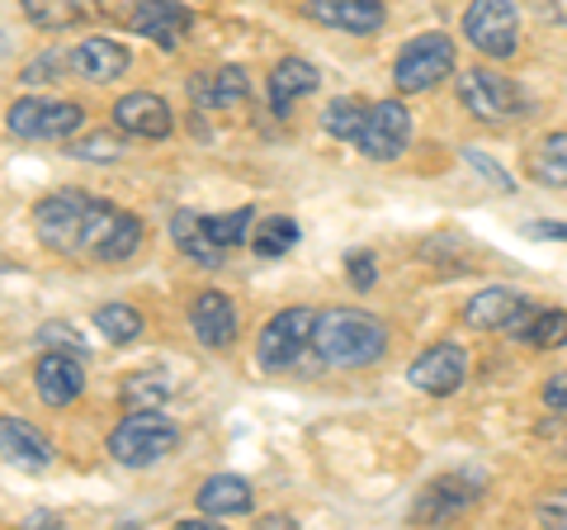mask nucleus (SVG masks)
I'll return each instance as SVG.
<instances>
[{"mask_svg":"<svg viewBox=\"0 0 567 530\" xmlns=\"http://www.w3.org/2000/svg\"><path fill=\"white\" fill-rule=\"evenodd\" d=\"M189 332L199 337V346L227 350V346L237 342V308H233V298H227L223 289L194 294V304H189Z\"/></svg>","mask_w":567,"mask_h":530,"instance_id":"4468645a","label":"nucleus"},{"mask_svg":"<svg viewBox=\"0 0 567 530\" xmlns=\"http://www.w3.org/2000/svg\"><path fill=\"white\" fill-rule=\"evenodd\" d=\"M312 327H317V313L312 308H284L275 313L270 323L260 327V342H256V360L265 375H284L303 360V350L312 346Z\"/></svg>","mask_w":567,"mask_h":530,"instance_id":"39448f33","label":"nucleus"},{"mask_svg":"<svg viewBox=\"0 0 567 530\" xmlns=\"http://www.w3.org/2000/svg\"><path fill=\"white\" fill-rule=\"evenodd\" d=\"M128 29L156 48H181L185 33L194 29V14L181 0H137L128 10Z\"/></svg>","mask_w":567,"mask_h":530,"instance_id":"ddd939ff","label":"nucleus"},{"mask_svg":"<svg viewBox=\"0 0 567 530\" xmlns=\"http://www.w3.org/2000/svg\"><path fill=\"white\" fill-rule=\"evenodd\" d=\"M189 95L199 110H241L251 100V77L241 67H218L208 77H194L189 81Z\"/></svg>","mask_w":567,"mask_h":530,"instance_id":"412c9836","label":"nucleus"},{"mask_svg":"<svg viewBox=\"0 0 567 530\" xmlns=\"http://www.w3.org/2000/svg\"><path fill=\"white\" fill-rule=\"evenodd\" d=\"M464 39L483 58H511L520 48V10L516 0H473L464 10Z\"/></svg>","mask_w":567,"mask_h":530,"instance_id":"6e6552de","label":"nucleus"},{"mask_svg":"<svg viewBox=\"0 0 567 530\" xmlns=\"http://www.w3.org/2000/svg\"><path fill=\"white\" fill-rule=\"evenodd\" d=\"M62 152L71 156V162H118V156H123L114 133H91V137H81V143H71Z\"/></svg>","mask_w":567,"mask_h":530,"instance_id":"473e14b6","label":"nucleus"},{"mask_svg":"<svg viewBox=\"0 0 567 530\" xmlns=\"http://www.w3.org/2000/svg\"><path fill=\"white\" fill-rule=\"evenodd\" d=\"M406 143H412V110H406L402 100L369 104L364 129H360V137H354L360 156H369V162H398V156L406 152Z\"/></svg>","mask_w":567,"mask_h":530,"instance_id":"1a4fd4ad","label":"nucleus"},{"mask_svg":"<svg viewBox=\"0 0 567 530\" xmlns=\"http://www.w3.org/2000/svg\"><path fill=\"white\" fill-rule=\"evenodd\" d=\"M406 379H412L421 394H431V398H450V394H458V388H464V379H468V356H464L458 346L440 342V346L421 350V356L406 365Z\"/></svg>","mask_w":567,"mask_h":530,"instance_id":"f8f14e48","label":"nucleus"},{"mask_svg":"<svg viewBox=\"0 0 567 530\" xmlns=\"http://www.w3.org/2000/svg\"><path fill=\"white\" fill-rule=\"evenodd\" d=\"M346 279H350V285L354 289H374V279H379V271H374V256H369V252H350L346 256Z\"/></svg>","mask_w":567,"mask_h":530,"instance_id":"c9c22d12","label":"nucleus"},{"mask_svg":"<svg viewBox=\"0 0 567 530\" xmlns=\"http://www.w3.org/2000/svg\"><path fill=\"white\" fill-rule=\"evenodd\" d=\"M6 52H10V39H6V33H0V58H6Z\"/></svg>","mask_w":567,"mask_h":530,"instance_id":"37998d69","label":"nucleus"},{"mask_svg":"<svg viewBox=\"0 0 567 530\" xmlns=\"http://www.w3.org/2000/svg\"><path fill=\"white\" fill-rule=\"evenodd\" d=\"M194 502H199L204 517H246V511L256 507V492L251 483L241 479V473H213V479L199 483V492H194Z\"/></svg>","mask_w":567,"mask_h":530,"instance_id":"aec40b11","label":"nucleus"},{"mask_svg":"<svg viewBox=\"0 0 567 530\" xmlns=\"http://www.w3.org/2000/svg\"><path fill=\"white\" fill-rule=\"evenodd\" d=\"M0 455L20 469H48L52 459H58L52 440L24 417H0Z\"/></svg>","mask_w":567,"mask_h":530,"instance_id":"f3484780","label":"nucleus"},{"mask_svg":"<svg viewBox=\"0 0 567 530\" xmlns=\"http://www.w3.org/2000/svg\"><path fill=\"white\" fill-rule=\"evenodd\" d=\"M544 436H558L563 440V455H567V431H563V421H554V427H539Z\"/></svg>","mask_w":567,"mask_h":530,"instance_id":"a19ab883","label":"nucleus"},{"mask_svg":"<svg viewBox=\"0 0 567 530\" xmlns=\"http://www.w3.org/2000/svg\"><path fill=\"white\" fill-rule=\"evenodd\" d=\"M458 100H464V110L483 123H511V119L529 114V100H525L520 85H511L496 72H483V67L458 72Z\"/></svg>","mask_w":567,"mask_h":530,"instance_id":"0eeeda50","label":"nucleus"},{"mask_svg":"<svg viewBox=\"0 0 567 530\" xmlns=\"http://www.w3.org/2000/svg\"><path fill=\"white\" fill-rule=\"evenodd\" d=\"M312 350L331 369H369L374 360H383L388 327L364 308H327L317 313Z\"/></svg>","mask_w":567,"mask_h":530,"instance_id":"f03ea898","label":"nucleus"},{"mask_svg":"<svg viewBox=\"0 0 567 530\" xmlns=\"http://www.w3.org/2000/svg\"><path fill=\"white\" fill-rule=\"evenodd\" d=\"M458 156H464V162H468V166H473L477 175H483V181H487L492 190H516V175H511V171H502V166L492 162V156H483L477 147H464Z\"/></svg>","mask_w":567,"mask_h":530,"instance_id":"72a5a7b5","label":"nucleus"},{"mask_svg":"<svg viewBox=\"0 0 567 530\" xmlns=\"http://www.w3.org/2000/svg\"><path fill=\"white\" fill-rule=\"evenodd\" d=\"M52 521H58L52 511H33V517H29V526H52Z\"/></svg>","mask_w":567,"mask_h":530,"instance_id":"79ce46f5","label":"nucleus"},{"mask_svg":"<svg viewBox=\"0 0 567 530\" xmlns=\"http://www.w3.org/2000/svg\"><path fill=\"white\" fill-rule=\"evenodd\" d=\"M114 218L118 208L110 200H95V194L81 190H58L33 208V233L58 256H95L100 242L110 237Z\"/></svg>","mask_w":567,"mask_h":530,"instance_id":"f257e3e1","label":"nucleus"},{"mask_svg":"<svg viewBox=\"0 0 567 530\" xmlns=\"http://www.w3.org/2000/svg\"><path fill=\"white\" fill-rule=\"evenodd\" d=\"M114 123L128 137H147V143H162V137H171L175 129V114H171V104L162 95H152V91H133V95H123L114 104Z\"/></svg>","mask_w":567,"mask_h":530,"instance_id":"2eb2a0df","label":"nucleus"},{"mask_svg":"<svg viewBox=\"0 0 567 530\" xmlns=\"http://www.w3.org/2000/svg\"><path fill=\"white\" fill-rule=\"evenodd\" d=\"M308 14L327 29L354 33V39H369V33H379L388 24L383 0H308Z\"/></svg>","mask_w":567,"mask_h":530,"instance_id":"dca6fc26","label":"nucleus"},{"mask_svg":"<svg viewBox=\"0 0 567 530\" xmlns=\"http://www.w3.org/2000/svg\"><path fill=\"white\" fill-rule=\"evenodd\" d=\"M204 227L208 237L223 246V252H233V246H241L246 237L256 233V208H233V214H204Z\"/></svg>","mask_w":567,"mask_h":530,"instance_id":"7c9ffc66","label":"nucleus"},{"mask_svg":"<svg viewBox=\"0 0 567 530\" xmlns=\"http://www.w3.org/2000/svg\"><path fill=\"white\" fill-rule=\"evenodd\" d=\"M33 388H39L43 408H71L85 394V365L76 350H58L48 346L39 365H33Z\"/></svg>","mask_w":567,"mask_h":530,"instance_id":"9b49d317","label":"nucleus"},{"mask_svg":"<svg viewBox=\"0 0 567 530\" xmlns=\"http://www.w3.org/2000/svg\"><path fill=\"white\" fill-rule=\"evenodd\" d=\"M445 77H454V43L445 39V33H416V39L406 43L398 52V62H393L398 95L435 91Z\"/></svg>","mask_w":567,"mask_h":530,"instance_id":"20e7f679","label":"nucleus"},{"mask_svg":"<svg viewBox=\"0 0 567 530\" xmlns=\"http://www.w3.org/2000/svg\"><path fill=\"white\" fill-rule=\"evenodd\" d=\"M317 85H322V72H317L308 58H284L275 72H270V110L284 119V114L293 110V100L312 95Z\"/></svg>","mask_w":567,"mask_h":530,"instance_id":"5701e85b","label":"nucleus"},{"mask_svg":"<svg viewBox=\"0 0 567 530\" xmlns=\"http://www.w3.org/2000/svg\"><path fill=\"white\" fill-rule=\"evenodd\" d=\"M128 62H133V52L123 48V43H114V39H85V43H76L71 48V58H66V67L76 77H85V81H118L123 72H128Z\"/></svg>","mask_w":567,"mask_h":530,"instance_id":"6ab92c4d","label":"nucleus"},{"mask_svg":"<svg viewBox=\"0 0 567 530\" xmlns=\"http://www.w3.org/2000/svg\"><path fill=\"white\" fill-rule=\"evenodd\" d=\"M85 123V110L76 100H14L6 114V129L14 137H29V143H66Z\"/></svg>","mask_w":567,"mask_h":530,"instance_id":"423d86ee","label":"nucleus"},{"mask_svg":"<svg viewBox=\"0 0 567 530\" xmlns=\"http://www.w3.org/2000/svg\"><path fill=\"white\" fill-rule=\"evenodd\" d=\"M477 479H468V473H445V479H435V483H425V492H421V502H416V511L412 517L416 521H445V517H458L464 507H473L477 502Z\"/></svg>","mask_w":567,"mask_h":530,"instance_id":"a211bd4d","label":"nucleus"},{"mask_svg":"<svg viewBox=\"0 0 567 530\" xmlns=\"http://www.w3.org/2000/svg\"><path fill=\"white\" fill-rule=\"evenodd\" d=\"M142 218L137 214H128V208H118V218H114V227H110V237L100 242V252H95V261H104V265H118V261H133V252L142 246Z\"/></svg>","mask_w":567,"mask_h":530,"instance_id":"a878e982","label":"nucleus"},{"mask_svg":"<svg viewBox=\"0 0 567 530\" xmlns=\"http://www.w3.org/2000/svg\"><path fill=\"white\" fill-rule=\"evenodd\" d=\"M62 67H66L62 52H39V58H33L20 77H24L29 85H48V81H58V77H62Z\"/></svg>","mask_w":567,"mask_h":530,"instance_id":"f704fd0d","label":"nucleus"},{"mask_svg":"<svg viewBox=\"0 0 567 530\" xmlns=\"http://www.w3.org/2000/svg\"><path fill=\"white\" fill-rule=\"evenodd\" d=\"M95 327H100V337H110L114 346H128L142 337V313L133 304H100Z\"/></svg>","mask_w":567,"mask_h":530,"instance_id":"c756f323","label":"nucleus"},{"mask_svg":"<svg viewBox=\"0 0 567 530\" xmlns=\"http://www.w3.org/2000/svg\"><path fill=\"white\" fill-rule=\"evenodd\" d=\"M529 175L548 190H567V133H548L529 152Z\"/></svg>","mask_w":567,"mask_h":530,"instance_id":"393cba45","label":"nucleus"},{"mask_svg":"<svg viewBox=\"0 0 567 530\" xmlns=\"http://www.w3.org/2000/svg\"><path fill=\"white\" fill-rule=\"evenodd\" d=\"M539 521H548V526H567V492H558V498H544V502H539Z\"/></svg>","mask_w":567,"mask_h":530,"instance_id":"58836bf2","label":"nucleus"},{"mask_svg":"<svg viewBox=\"0 0 567 530\" xmlns=\"http://www.w3.org/2000/svg\"><path fill=\"white\" fill-rule=\"evenodd\" d=\"M293 246H298V223H293V218L275 214V218H260V223H256L251 252H256L260 261H279L284 252H293Z\"/></svg>","mask_w":567,"mask_h":530,"instance_id":"bb28decb","label":"nucleus"},{"mask_svg":"<svg viewBox=\"0 0 567 530\" xmlns=\"http://www.w3.org/2000/svg\"><path fill=\"white\" fill-rule=\"evenodd\" d=\"M100 14V0H24V20L33 29H71Z\"/></svg>","mask_w":567,"mask_h":530,"instance_id":"b1692460","label":"nucleus"},{"mask_svg":"<svg viewBox=\"0 0 567 530\" xmlns=\"http://www.w3.org/2000/svg\"><path fill=\"white\" fill-rule=\"evenodd\" d=\"M33 342H39V346H58V350H76V356L85 350V342H81L66 323H43V327H39V337H33Z\"/></svg>","mask_w":567,"mask_h":530,"instance_id":"e433bc0d","label":"nucleus"},{"mask_svg":"<svg viewBox=\"0 0 567 530\" xmlns=\"http://www.w3.org/2000/svg\"><path fill=\"white\" fill-rule=\"evenodd\" d=\"M171 242L181 246V256L194 261V265H204V271H218L223 265V246L208 237V227H204V214H194V208H175L171 214Z\"/></svg>","mask_w":567,"mask_h":530,"instance_id":"4be33fe9","label":"nucleus"},{"mask_svg":"<svg viewBox=\"0 0 567 530\" xmlns=\"http://www.w3.org/2000/svg\"><path fill=\"white\" fill-rule=\"evenodd\" d=\"M544 408H548V412H558V417H567V369L544 384Z\"/></svg>","mask_w":567,"mask_h":530,"instance_id":"4c0bfd02","label":"nucleus"},{"mask_svg":"<svg viewBox=\"0 0 567 530\" xmlns=\"http://www.w3.org/2000/svg\"><path fill=\"white\" fill-rule=\"evenodd\" d=\"M525 237H554V242H567V223H544V218H535V223H525Z\"/></svg>","mask_w":567,"mask_h":530,"instance_id":"ea45409f","label":"nucleus"},{"mask_svg":"<svg viewBox=\"0 0 567 530\" xmlns=\"http://www.w3.org/2000/svg\"><path fill=\"white\" fill-rule=\"evenodd\" d=\"M104 446H110V455L118 459V465H128V469H152L156 459H166L175 446H181V431H175L171 417H162V408H133V412L110 431V440H104Z\"/></svg>","mask_w":567,"mask_h":530,"instance_id":"7ed1b4c3","label":"nucleus"},{"mask_svg":"<svg viewBox=\"0 0 567 530\" xmlns=\"http://www.w3.org/2000/svg\"><path fill=\"white\" fill-rule=\"evenodd\" d=\"M520 337H525L529 346H539V350L563 346V342H567V313H563V308H548V313L535 308V317H529V327L520 332Z\"/></svg>","mask_w":567,"mask_h":530,"instance_id":"2f4dec72","label":"nucleus"},{"mask_svg":"<svg viewBox=\"0 0 567 530\" xmlns=\"http://www.w3.org/2000/svg\"><path fill=\"white\" fill-rule=\"evenodd\" d=\"M529 317H535V304H529L520 289H511V285L477 289L468 298V308H464L468 327H477V332H516V337L529 327Z\"/></svg>","mask_w":567,"mask_h":530,"instance_id":"9d476101","label":"nucleus"},{"mask_svg":"<svg viewBox=\"0 0 567 530\" xmlns=\"http://www.w3.org/2000/svg\"><path fill=\"white\" fill-rule=\"evenodd\" d=\"M364 114H369V104L354 100V95L331 100L327 110H322V133H327V137H341V143H354V137H360V129H364Z\"/></svg>","mask_w":567,"mask_h":530,"instance_id":"c85d7f7f","label":"nucleus"},{"mask_svg":"<svg viewBox=\"0 0 567 530\" xmlns=\"http://www.w3.org/2000/svg\"><path fill=\"white\" fill-rule=\"evenodd\" d=\"M171 394H175V379L166 369H142V375L123 384V402H128V408H166Z\"/></svg>","mask_w":567,"mask_h":530,"instance_id":"cd10ccee","label":"nucleus"}]
</instances>
